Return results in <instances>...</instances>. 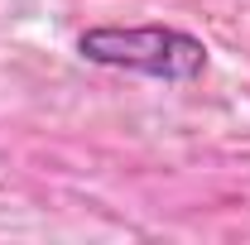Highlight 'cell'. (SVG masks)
I'll return each instance as SVG.
<instances>
[{"instance_id":"1","label":"cell","mask_w":250,"mask_h":245,"mask_svg":"<svg viewBox=\"0 0 250 245\" xmlns=\"http://www.w3.org/2000/svg\"><path fill=\"white\" fill-rule=\"evenodd\" d=\"M77 53L101 67H125V72H145L159 82H192L207 67L202 39L168 24H101L77 39Z\"/></svg>"}]
</instances>
